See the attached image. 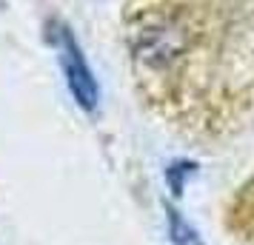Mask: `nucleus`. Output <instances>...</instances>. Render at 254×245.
Segmentation results:
<instances>
[{
	"label": "nucleus",
	"mask_w": 254,
	"mask_h": 245,
	"mask_svg": "<svg viewBox=\"0 0 254 245\" xmlns=\"http://www.w3.org/2000/svg\"><path fill=\"white\" fill-rule=\"evenodd\" d=\"M60 63H63L66 86H69L74 103L83 111H94L100 103V83L94 77L92 66L86 63L80 43L71 37V32H63V37H60Z\"/></svg>",
	"instance_id": "obj_1"
},
{
	"label": "nucleus",
	"mask_w": 254,
	"mask_h": 245,
	"mask_svg": "<svg viewBox=\"0 0 254 245\" xmlns=\"http://www.w3.org/2000/svg\"><path fill=\"white\" fill-rule=\"evenodd\" d=\"M169 214V240L172 245H206L203 237L197 234V228L189 220H183V214L174 208H166Z\"/></svg>",
	"instance_id": "obj_2"
},
{
	"label": "nucleus",
	"mask_w": 254,
	"mask_h": 245,
	"mask_svg": "<svg viewBox=\"0 0 254 245\" xmlns=\"http://www.w3.org/2000/svg\"><path fill=\"white\" fill-rule=\"evenodd\" d=\"M194 171H197V163H189V160H177L172 168H166V180H169V186H172L174 197L183 194V180L186 177H191Z\"/></svg>",
	"instance_id": "obj_3"
}]
</instances>
